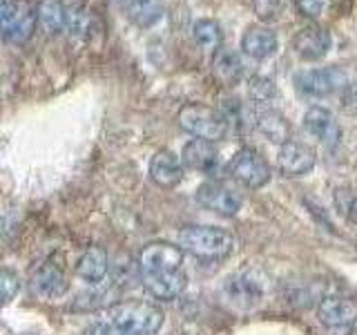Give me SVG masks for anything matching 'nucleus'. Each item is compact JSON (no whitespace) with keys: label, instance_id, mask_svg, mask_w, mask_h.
I'll return each mask as SVG.
<instances>
[{"label":"nucleus","instance_id":"nucleus-22","mask_svg":"<svg viewBox=\"0 0 357 335\" xmlns=\"http://www.w3.org/2000/svg\"><path fill=\"white\" fill-rule=\"evenodd\" d=\"M257 130H259L268 141H273L277 145H284L290 141V126L286 117L277 110H264L257 117Z\"/></svg>","mask_w":357,"mask_h":335},{"label":"nucleus","instance_id":"nucleus-24","mask_svg":"<svg viewBox=\"0 0 357 335\" xmlns=\"http://www.w3.org/2000/svg\"><path fill=\"white\" fill-rule=\"evenodd\" d=\"M92 25V18L83 9V7H67V34H74V36H85Z\"/></svg>","mask_w":357,"mask_h":335},{"label":"nucleus","instance_id":"nucleus-6","mask_svg":"<svg viewBox=\"0 0 357 335\" xmlns=\"http://www.w3.org/2000/svg\"><path fill=\"white\" fill-rule=\"evenodd\" d=\"M266 277L257 271H239L223 279L221 293L232 306L241 311H252L266 297Z\"/></svg>","mask_w":357,"mask_h":335},{"label":"nucleus","instance_id":"nucleus-13","mask_svg":"<svg viewBox=\"0 0 357 335\" xmlns=\"http://www.w3.org/2000/svg\"><path fill=\"white\" fill-rule=\"evenodd\" d=\"M333 45L331 34L324 27H304L295 34L293 50L301 61H321Z\"/></svg>","mask_w":357,"mask_h":335},{"label":"nucleus","instance_id":"nucleus-7","mask_svg":"<svg viewBox=\"0 0 357 335\" xmlns=\"http://www.w3.org/2000/svg\"><path fill=\"white\" fill-rule=\"evenodd\" d=\"M0 18H3L5 40L14 43V45L27 43L33 36V31H36L38 14L27 0H3Z\"/></svg>","mask_w":357,"mask_h":335},{"label":"nucleus","instance_id":"nucleus-10","mask_svg":"<svg viewBox=\"0 0 357 335\" xmlns=\"http://www.w3.org/2000/svg\"><path fill=\"white\" fill-rule=\"evenodd\" d=\"M304 130L310 139H315L328 150L337 148L342 141V128L337 119H335V114L328 107H321V105L308 107V112L304 114Z\"/></svg>","mask_w":357,"mask_h":335},{"label":"nucleus","instance_id":"nucleus-19","mask_svg":"<svg viewBox=\"0 0 357 335\" xmlns=\"http://www.w3.org/2000/svg\"><path fill=\"white\" fill-rule=\"evenodd\" d=\"M128 18L139 29H152L165 16V5L161 0H128Z\"/></svg>","mask_w":357,"mask_h":335},{"label":"nucleus","instance_id":"nucleus-2","mask_svg":"<svg viewBox=\"0 0 357 335\" xmlns=\"http://www.w3.org/2000/svg\"><path fill=\"white\" fill-rule=\"evenodd\" d=\"M163 313L150 302H123L105 308L85 327V335H156Z\"/></svg>","mask_w":357,"mask_h":335},{"label":"nucleus","instance_id":"nucleus-5","mask_svg":"<svg viewBox=\"0 0 357 335\" xmlns=\"http://www.w3.org/2000/svg\"><path fill=\"white\" fill-rule=\"evenodd\" d=\"M176 121H178V128L185 130L188 134H192L195 139H204L210 143L226 139V134H228V121L223 119L219 112L201 103L183 105L178 110Z\"/></svg>","mask_w":357,"mask_h":335},{"label":"nucleus","instance_id":"nucleus-18","mask_svg":"<svg viewBox=\"0 0 357 335\" xmlns=\"http://www.w3.org/2000/svg\"><path fill=\"white\" fill-rule=\"evenodd\" d=\"M212 72H215V76L223 85L232 87V85H237L241 78H245V74H248V65H245L241 54L219 50L215 61H212Z\"/></svg>","mask_w":357,"mask_h":335},{"label":"nucleus","instance_id":"nucleus-9","mask_svg":"<svg viewBox=\"0 0 357 335\" xmlns=\"http://www.w3.org/2000/svg\"><path fill=\"white\" fill-rule=\"evenodd\" d=\"M197 201L221 217H234L241 210L243 199L234 188L223 181H206L197 188Z\"/></svg>","mask_w":357,"mask_h":335},{"label":"nucleus","instance_id":"nucleus-4","mask_svg":"<svg viewBox=\"0 0 357 335\" xmlns=\"http://www.w3.org/2000/svg\"><path fill=\"white\" fill-rule=\"evenodd\" d=\"M293 85L301 96L326 98L333 94L346 92L351 87L349 74L337 65L317 67V70H301L293 76Z\"/></svg>","mask_w":357,"mask_h":335},{"label":"nucleus","instance_id":"nucleus-25","mask_svg":"<svg viewBox=\"0 0 357 335\" xmlns=\"http://www.w3.org/2000/svg\"><path fill=\"white\" fill-rule=\"evenodd\" d=\"M250 96L259 103H268L277 96V87L273 78H255L250 83Z\"/></svg>","mask_w":357,"mask_h":335},{"label":"nucleus","instance_id":"nucleus-26","mask_svg":"<svg viewBox=\"0 0 357 335\" xmlns=\"http://www.w3.org/2000/svg\"><path fill=\"white\" fill-rule=\"evenodd\" d=\"M297 11L306 18H319L328 11L331 0H295Z\"/></svg>","mask_w":357,"mask_h":335},{"label":"nucleus","instance_id":"nucleus-20","mask_svg":"<svg viewBox=\"0 0 357 335\" xmlns=\"http://www.w3.org/2000/svg\"><path fill=\"white\" fill-rule=\"evenodd\" d=\"M107 255L100 248H87L76 262V275L85 279L87 284H100L107 275Z\"/></svg>","mask_w":357,"mask_h":335},{"label":"nucleus","instance_id":"nucleus-12","mask_svg":"<svg viewBox=\"0 0 357 335\" xmlns=\"http://www.w3.org/2000/svg\"><path fill=\"white\" fill-rule=\"evenodd\" d=\"M317 318L328 331H346L357 322V302L351 297H324Z\"/></svg>","mask_w":357,"mask_h":335},{"label":"nucleus","instance_id":"nucleus-23","mask_svg":"<svg viewBox=\"0 0 357 335\" xmlns=\"http://www.w3.org/2000/svg\"><path fill=\"white\" fill-rule=\"evenodd\" d=\"M192 38L199 45L201 50L206 52H219L223 34H221V25L212 18H199L192 22Z\"/></svg>","mask_w":357,"mask_h":335},{"label":"nucleus","instance_id":"nucleus-16","mask_svg":"<svg viewBox=\"0 0 357 335\" xmlns=\"http://www.w3.org/2000/svg\"><path fill=\"white\" fill-rule=\"evenodd\" d=\"M150 179L159 188H176L183 181V161L170 150H159L150 159Z\"/></svg>","mask_w":357,"mask_h":335},{"label":"nucleus","instance_id":"nucleus-27","mask_svg":"<svg viewBox=\"0 0 357 335\" xmlns=\"http://www.w3.org/2000/svg\"><path fill=\"white\" fill-rule=\"evenodd\" d=\"M0 286H3V299L9 304V302L18 295V290H20V279H18L16 273H11L9 268H5V271L0 273Z\"/></svg>","mask_w":357,"mask_h":335},{"label":"nucleus","instance_id":"nucleus-15","mask_svg":"<svg viewBox=\"0 0 357 335\" xmlns=\"http://www.w3.org/2000/svg\"><path fill=\"white\" fill-rule=\"evenodd\" d=\"M181 161L190 170L212 174V172H217V168H219V152L215 148V143L204 141V139H192L183 145Z\"/></svg>","mask_w":357,"mask_h":335},{"label":"nucleus","instance_id":"nucleus-28","mask_svg":"<svg viewBox=\"0 0 357 335\" xmlns=\"http://www.w3.org/2000/svg\"><path fill=\"white\" fill-rule=\"evenodd\" d=\"M257 14L261 18H273L277 16V9H279V0H252Z\"/></svg>","mask_w":357,"mask_h":335},{"label":"nucleus","instance_id":"nucleus-11","mask_svg":"<svg viewBox=\"0 0 357 335\" xmlns=\"http://www.w3.org/2000/svg\"><path fill=\"white\" fill-rule=\"evenodd\" d=\"M317 163V154L308 143L301 141H288L279 148L277 154V168L286 177H304L308 174Z\"/></svg>","mask_w":357,"mask_h":335},{"label":"nucleus","instance_id":"nucleus-29","mask_svg":"<svg viewBox=\"0 0 357 335\" xmlns=\"http://www.w3.org/2000/svg\"><path fill=\"white\" fill-rule=\"evenodd\" d=\"M346 107H349L351 112H357V85H351L349 89H346Z\"/></svg>","mask_w":357,"mask_h":335},{"label":"nucleus","instance_id":"nucleus-8","mask_svg":"<svg viewBox=\"0 0 357 335\" xmlns=\"http://www.w3.org/2000/svg\"><path fill=\"white\" fill-rule=\"evenodd\" d=\"M228 170L234 181H239L241 186L250 190L264 188L271 181V165L266 163V159L259 152L250 148H241L234 154L228 163Z\"/></svg>","mask_w":357,"mask_h":335},{"label":"nucleus","instance_id":"nucleus-14","mask_svg":"<svg viewBox=\"0 0 357 335\" xmlns=\"http://www.w3.org/2000/svg\"><path fill=\"white\" fill-rule=\"evenodd\" d=\"M279 50V38L271 27L252 25L241 36V52L252 61H266L275 56Z\"/></svg>","mask_w":357,"mask_h":335},{"label":"nucleus","instance_id":"nucleus-17","mask_svg":"<svg viewBox=\"0 0 357 335\" xmlns=\"http://www.w3.org/2000/svg\"><path fill=\"white\" fill-rule=\"evenodd\" d=\"M67 277L63 273L61 266H56L52 262L40 264L36 268V273L31 277V288L33 293L43 299H59L67 293Z\"/></svg>","mask_w":357,"mask_h":335},{"label":"nucleus","instance_id":"nucleus-21","mask_svg":"<svg viewBox=\"0 0 357 335\" xmlns=\"http://www.w3.org/2000/svg\"><path fill=\"white\" fill-rule=\"evenodd\" d=\"M36 14H38V25L47 31L50 36L65 31L67 7L63 5V0H38Z\"/></svg>","mask_w":357,"mask_h":335},{"label":"nucleus","instance_id":"nucleus-30","mask_svg":"<svg viewBox=\"0 0 357 335\" xmlns=\"http://www.w3.org/2000/svg\"><path fill=\"white\" fill-rule=\"evenodd\" d=\"M112 3H114V5H119V3H123V0H112Z\"/></svg>","mask_w":357,"mask_h":335},{"label":"nucleus","instance_id":"nucleus-1","mask_svg":"<svg viewBox=\"0 0 357 335\" xmlns=\"http://www.w3.org/2000/svg\"><path fill=\"white\" fill-rule=\"evenodd\" d=\"M139 271L145 290L156 299H176L188 286L183 248L170 241H152L139 253Z\"/></svg>","mask_w":357,"mask_h":335},{"label":"nucleus","instance_id":"nucleus-3","mask_svg":"<svg viewBox=\"0 0 357 335\" xmlns=\"http://www.w3.org/2000/svg\"><path fill=\"white\" fill-rule=\"evenodd\" d=\"M178 246L199 260H226L234 251V237L217 226H188L178 232Z\"/></svg>","mask_w":357,"mask_h":335}]
</instances>
